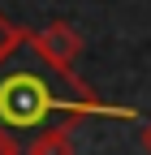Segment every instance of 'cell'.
<instances>
[{"mask_svg":"<svg viewBox=\"0 0 151 155\" xmlns=\"http://www.w3.org/2000/svg\"><path fill=\"white\" fill-rule=\"evenodd\" d=\"M56 116L61 125L73 129V121L82 116H112V121H134V108L125 104H108L99 99L95 91L91 95H56L52 82H43L35 69H17L0 82V125L5 129H26V125H39Z\"/></svg>","mask_w":151,"mask_h":155,"instance_id":"6da1fadb","label":"cell"},{"mask_svg":"<svg viewBox=\"0 0 151 155\" xmlns=\"http://www.w3.org/2000/svg\"><path fill=\"white\" fill-rule=\"evenodd\" d=\"M0 155H22V147L13 142V134H9L5 125H0Z\"/></svg>","mask_w":151,"mask_h":155,"instance_id":"5b68a950","label":"cell"},{"mask_svg":"<svg viewBox=\"0 0 151 155\" xmlns=\"http://www.w3.org/2000/svg\"><path fill=\"white\" fill-rule=\"evenodd\" d=\"M26 48L39 56V61L61 78L65 86L73 91H91L82 78H78V56H82V30L73 22H61V17H52L48 26L39 30H26Z\"/></svg>","mask_w":151,"mask_h":155,"instance_id":"7a4b0ae2","label":"cell"},{"mask_svg":"<svg viewBox=\"0 0 151 155\" xmlns=\"http://www.w3.org/2000/svg\"><path fill=\"white\" fill-rule=\"evenodd\" d=\"M138 138H143V151H147V155H151V121H147V125H143V134H138Z\"/></svg>","mask_w":151,"mask_h":155,"instance_id":"8992f818","label":"cell"},{"mask_svg":"<svg viewBox=\"0 0 151 155\" xmlns=\"http://www.w3.org/2000/svg\"><path fill=\"white\" fill-rule=\"evenodd\" d=\"M22 155H78V151H73V129H69V125H48V129H39L35 142H30Z\"/></svg>","mask_w":151,"mask_h":155,"instance_id":"3957f363","label":"cell"},{"mask_svg":"<svg viewBox=\"0 0 151 155\" xmlns=\"http://www.w3.org/2000/svg\"><path fill=\"white\" fill-rule=\"evenodd\" d=\"M22 43H26V26H17L13 17L0 9V65H5V61H9V56L22 48Z\"/></svg>","mask_w":151,"mask_h":155,"instance_id":"277c9868","label":"cell"}]
</instances>
